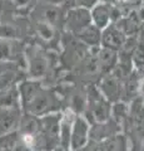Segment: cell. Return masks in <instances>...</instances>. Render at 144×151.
Returning <instances> with one entry per match:
<instances>
[{"label": "cell", "instance_id": "obj_1", "mask_svg": "<svg viewBox=\"0 0 144 151\" xmlns=\"http://www.w3.org/2000/svg\"><path fill=\"white\" fill-rule=\"evenodd\" d=\"M58 106H59V102L57 101L54 94L50 93L49 91H45L41 87L33 94V97L29 101L24 103L25 111L38 117L48 115V113L55 111Z\"/></svg>", "mask_w": 144, "mask_h": 151}, {"label": "cell", "instance_id": "obj_2", "mask_svg": "<svg viewBox=\"0 0 144 151\" xmlns=\"http://www.w3.org/2000/svg\"><path fill=\"white\" fill-rule=\"evenodd\" d=\"M92 24V15L90 10L80 6H72L67 9L64 15L63 25L65 27L68 33L72 35L78 34L82 29Z\"/></svg>", "mask_w": 144, "mask_h": 151}, {"label": "cell", "instance_id": "obj_3", "mask_svg": "<svg viewBox=\"0 0 144 151\" xmlns=\"http://www.w3.org/2000/svg\"><path fill=\"white\" fill-rule=\"evenodd\" d=\"M64 9L65 8L59 6V5H50V4L38 1L30 13H31V17L35 20L45 22L57 27L58 23L64 22V15H65L64 14Z\"/></svg>", "mask_w": 144, "mask_h": 151}, {"label": "cell", "instance_id": "obj_4", "mask_svg": "<svg viewBox=\"0 0 144 151\" xmlns=\"http://www.w3.org/2000/svg\"><path fill=\"white\" fill-rule=\"evenodd\" d=\"M89 130L90 125L87 119H84L83 116H77L72 126L69 150L78 151L80 149H84L89 141Z\"/></svg>", "mask_w": 144, "mask_h": 151}, {"label": "cell", "instance_id": "obj_5", "mask_svg": "<svg viewBox=\"0 0 144 151\" xmlns=\"http://www.w3.org/2000/svg\"><path fill=\"white\" fill-rule=\"evenodd\" d=\"M124 43L125 35L115 24H109L105 29L101 30L100 44L103 45V48L118 50L124 45Z\"/></svg>", "mask_w": 144, "mask_h": 151}, {"label": "cell", "instance_id": "obj_6", "mask_svg": "<svg viewBox=\"0 0 144 151\" xmlns=\"http://www.w3.org/2000/svg\"><path fill=\"white\" fill-rule=\"evenodd\" d=\"M110 9L111 5L106 3L99 1L94 8L90 9V15H92V23L95 27H98L100 30L105 29L109 24H111V18H110Z\"/></svg>", "mask_w": 144, "mask_h": 151}, {"label": "cell", "instance_id": "obj_7", "mask_svg": "<svg viewBox=\"0 0 144 151\" xmlns=\"http://www.w3.org/2000/svg\"><path fill=\"white\" fill-rule=\"evenodd\" d=\"M20 116L16 108H0V135L8 134L19 126Z\"/></svg>", "mask_w": 144, "mask_h": 151}, {"label": "cell", "instance_id": "obj_8", "mask_svg": "<svg viewBox=\"0 0 144 151\" xmlns=\"http://www.w3.org/2000/svg\"><path fill=\"white\" fill-rule=\"evenodd\" d=\"M119 132V126L117 122L111 121H105V122H98L89 130V137H92L95 141H103L109 136Z\"/></svg>", "mask_w": 144, "mask_h": 151}, {"label": "cell", "instance_id": "obj_9", "mask_svg": "<svg viewBox=\"0 0 144 151\" xmlns=\"http://www.w3.org/2000/svg\"><path fill=\"white\" fill-rule=\"evenodd\" d=\"M74 37H77L83 44H87L89 47H99L101 40V30L92 23L90 25L85 27Z\"/></svg>", "mask_w": 144, "mask_h": 151}, {"label": "cell", "instance_id": "obj_10", "mask_svg": "<svg viewBox=\"0 0 144 151\" xmlns=\"http://www.w3.org/2000/svg\"><path fill=\"white\" fill-rule=\"evenodd\" d=\"M100 89H101V92H103L106 100H110V101L118 100L119 93H120V87H119V82H118L117 76H114V74L106 76L103 81H101Z\"/></svg>", "mask_w": 144, "mask_h": 151}, {"label": "cell", "instance_id": "obj_11", "mask_svg": "<svg viewBox=\"0 0 144 151\" xmlns=\"http://www.w3.org/2000/svg\"><path fill=\"white\" fill-rule=\"evenodd\" d=\"M101 147L104 149V151H129L127 137L123 134H119V132L103 140Z\"/></svg>", "mask_w": 144, "mask_h": 151}, {"label": "cell", "instance_id": "obj_12", "mask_svg": "<svg viewBox=\"0 0 144 151\" xmlns=\"http://www.w3.org/2000/svg\"><path fill=\"white\" fill-rule=\"evenodd\" d=\"M19 98V89L16 87L10 86L0 89V108H15Z\"/></svg>", "mask_w": 144, "mask_h": 151}, {"label": "cell", "instance_id": "obj_13", "mask_svg": "<svg viewBox=\"0 0 144 151\" xmlns=\"http://www.w3.org/2000/svg\"><path fill=\"white\" fill-rule=\"evenodd\" d=\"M117 50L108 49V48H100L98 52V63L99 69L103 72H109L110 69L114 68L115 63H117Z\"/></svg>", "mask_w": 144, "mask_h": 151}, {"label": "cell", "instance_id": "obj_14", "mask_svg": "<svg viewBox=\"0 0 144 151\" xmlns=\"http://www.w3.org/2000/svg\"><path fill=\"white\" fill-rule=\"evenodd\" d=\"M92 115L96 122H105L109 120L110 106L103 98H96L92 102Z\"/></svg>", "mask_w": 144, "mask_h": 151}, {"label": "cell", "instance_id": "obj_15", "mask_svg": "<svg viewBox=\"0 0 144 151\" xmlns=\"http://www.w3.org/2000/svg\"><path fill=\"white\" fill-rule=\"evenodd\" d=\"M19 129L23 134H33L36 135L40 131V120L38 116H34L31 113H26L24 117H21L19 121Z\"/></svg>", "mask_w": 144, "mask_h": 151}, {"label": "cell", "instance_id": "obj_16", "mask_svg": "<svg viewBox=\"0 0 144 151\" xmlns=\"http://www.w3.org/2000/svg\"><path fill=\"white\" fill-rule=\"evenodd\" d=\"M19 145V136L15 131L0 135V149L1 151H14Z\"/></svg>", "mask_w": 144, "mask_h": 151}, {"label": "cell", "instance_id": "obj_17", "mask_svg": "<svg viewBox=\"0 0 144 151\" xmlns=\"http://www.w3.org/2000/svg\"><path fill=\"white\" fill-rule=\"evenodd\" d=\"M46 68H48V62H46V59L38 55V57H35L34 59H31L29 72H30L33 78H39L45 73Z\"/></svg>", "mask_w": 144, "mask_h": 151}, {"label": "cell", "instance_id": "obj_18", "mask_svg": "<svg viewBox=\"0 0 144 151\" xmlns=\"http://www.w3.org/2000/svg\"><path fill=\"white\" fill-rule=\"evenodd\" d=\"M110 116L113 117V121L117 122L118 125L122 124L128 116V106L123 102H117L110 108Z\"/></svg>", "mask_w": 144, "mask_h": 151}, {"label": "cell", "instance_id": "obj_19", "mask_svg": "<svg viewBox=\"0 0 144 151\" xmlns=\"http://www.w3.org/2000/svg\"><path fill=\"white\" fill-rule=\"evenodd\" d=\"M35 28H36V33L39 34V37L43 38L45 40H50L54 37L55 27L49 24V23L35 20Z\"/></svg>", "mask_w": 144, "mask_h": 151}, {"label": "cell", "instance_id": "obj_20", "mask_svg": "<svg viewBox=\"0 0 144 151\" xmlns=\"http://www.w3.org/2000/svg\"><path fill=\"white\" fill-rule=\"evenodd\" d=\"M11 43V39L0 38V60L9 59V57L14 54V45Z\"/></svg>", "mask_w": 144, "mask_h": 151}, {"label": "cell", "instance_id": "obj_21", "mask_svg": "<svg viewBox=\"0 0 144 151\" xmlns=\"http://www.w3.org/2000/svg\"><path fill=\"white\" fill-rule=\"evenodd\" d=\"M18 12H31L39 0H10Z\"/></svg>", "mask_w": 144, "mask_h": 151}, {"label": "cell", "instance_id": "obj_22", "mask_svg": "<svg viewBox=\"0 0 144 151\" xmlns=\"http://www.w3.org/2000/svg\"><path fill=\"white\" fill-rule=\"evenodd\" d=\"M14 78H15V73L13 70H5V72L0 73V89L10 87Z\"/></svg>", "mask_w": 144, "mask_h": 151}, {"label": "cell", "instance_id": "obj_23", "mask_svg": "<svg viewBox=\"0 0 144 151\" xmlns=\"http://www.w3.org/2000/svg\"><path fill=\"white\" fill-rule=\"evenodd\" d=\"M133 62L137 64V67L144 65V45L138 44L133 52Z\"/></svg>", "mask_w": 144, "mask_h": 151}, {"label": "cell", "instance_id": "obj_24", "mask_svg": "<svg viewBox=\"0 0 144 151\" xmlns=\"http://www.w3.org/2000/svg\"><path fill=\"white\" fill-rule=\"evenodd\" d=\"M100 0H75V6H80V8H85V9H90L94 8Z\"/></svg>", "mask_w": 144, "mask_h": 151}, {"label": "cell", "instance_id": "obj_25", "mask_svg": "<svg viewBox=\"0 0 144 151\" xmlns=\"http://www.w3.org/2000/svg\"><path fill=\"white\" fill-rule=\"evenodd\" d=\"M41 3H45V4H50V5H59V6H63V0H39Z\"/></svg>", "mask_w": 144, "mask_h": 151}, {"label": "cell", "instance_id": "obj_26", "mask_svg": "<svg viewBox=\"0 0 144 151\" xmlns=\"http://www.w3.org/2000/svg\"><path fill=\"white\" fill-rule=\"evenodd\" d=\"M72 6H75V0H63V8L69 9Z\"/></svg>", "mask_w": 144, "mask_h": 151}, {"label": "cell", "instance_id": "obj_27", "mask_svg": "<svg viewBox=\"0 0 144 151\" xmlns=\"http://www.w3.org/2000/svg\"><path fill=\"white\" fill-rule=\"evenodd\" d=\"M138 92L140 93L142 97H144V78L140 82H138Z\"/></svg>", "mask_w": 144, "mask_h": 151}, {"label": "cell", "instance_id": "obj_28", "mask_svg": "<svg viewBox=\"0 0 144 151\" xmlns=\"http://www.w3.org/2000/svg\"><path fill=\"white\" fill-rule=\"evenodd\" d=\"M101 3H106V4H110V5H115V4H119L120 0H100Z\"/></svg>", "mask_w": 144, "mask_h": 151}, {"label": "cell", "instance_id": "obj_29", "mask_svg": "<svg viewBox=\"0 0 144 151\" xmlns=\"http://www.w3.org/2000/svg\"><path fill=\"white\" fill-rule=\"evenodd\" d=\"M53 151H63V150H62V149H60V147H59V149H58V147H57V149H54V150H53Z\"/></svg>", "mask_w": 144, "mask_h": 151}]
</instances>
